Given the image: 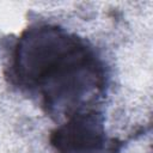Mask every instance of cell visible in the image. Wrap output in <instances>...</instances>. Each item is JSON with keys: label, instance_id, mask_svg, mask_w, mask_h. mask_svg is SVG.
Segmentation results:
<instances>
[{"label": "cell", "instance_id": "1", "mask_svg": "<svg viewBox=\"0 0 153 153\" xmlns=\"http://www.w3.org/2000/svg\"><path fill=\"white\" fill-rule=\"evenodd\" d=\"M7 78L56 121L97 108L109 82L98 51L85 38L50 23L32 24L20 33Z\"/></svg>", "mask_w": 153, "mask_h": 153}, {"label": "cell", "instance_id": "2", "mask_svg": "<svg viewBox=\"0 0 153 153\" xmlns=\"http://www.w3.org/2000/svg\"><path fill=\"white\" fill-rule=\"evenodd\" d=\"M56 153H117L123 142L108 134L105 118L98 109L75 112L57 124L49 135Z\"/></svg>", "mask_w": 153, "mask_h": 153}]
</instances>
